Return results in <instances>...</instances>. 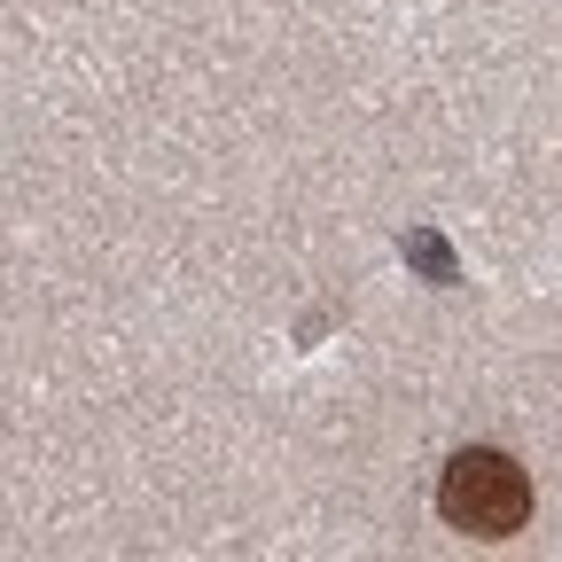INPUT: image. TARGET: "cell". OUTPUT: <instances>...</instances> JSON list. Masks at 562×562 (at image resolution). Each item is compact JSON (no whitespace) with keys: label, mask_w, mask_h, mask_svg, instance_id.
<instances>
[{"label":"cell","mask_w":562,"mask_h":562,"mask_svg":"<svg viewBox=\"0 0 562 562\" xmlns=\"http://www.w3.org/2000/svg\"><path fill=\"white\" fill-rule=\"evenodd\" d=\"M406 258L430 273V281H453V250H446L438 235H406Z\"/></svg>","instance_id":"2"},{"label":"cell","mask_w":562,"mask_h":562,"mask_svg":"<svg viewBox=\"0 0 562 562\" xmlns=\"http://www.w3.org/2000/svg\"><path fill=\"white\" fill-rule=\"evenodd\" d=\"M438 516L469 539H516L531 524V476L501 446H469L438 476Z\"/></svg>","instance_id":"1"}]
</instances>
